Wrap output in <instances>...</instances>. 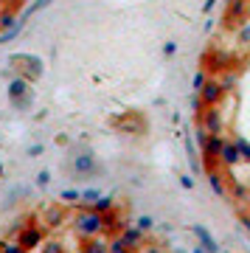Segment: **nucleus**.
Masks as SVG:
<instances>
[{
    "label": "nucleus",
    "instance_id": "39448f33",
    "mask_svg": "<svg viewBox=\"0 0 250 253\" xmlns=\"http://www.w3.org/2000/svg\"><path fill=\"white\" fill-rule=\"evenodd\" d=\"M6 93H9V101L14 104V101L31 96L34 90H31V82H28V79H23V76H14V79L9 82V90H6Z\"/></svg>",
    "mask_w": 250,
    "mask_h": 253
},
{
    "label": "nucleus",
    "instance_id": "6ab92c4d",
    "mask_svg": "<svg viewBox=\"0 0 250 253\" xmlns=\"http://www.w3.org/2000/svg\"><path fill=\"white\" fill-rule=\"evenodd\" d=\"M26 194H28L26 186H14V189L9 191V197H6V206H14V203H17V197H26Z\"/></svg>",
    "mask_w": 250,
    "mask_h": 253
},
{
    "label": "nucleus",
    "instance_id": "423d86ee",
    "mask_svg": "<svg viewBox=\"0 0 250 253\" xmlns=\"http://www.w3.org/2000/svg\"><path fill=\"white\" fill-rule=\"evenodd\" d=\"M42 219L48 228H62L65 225V206H48L42 211Z\"/></svg>",
    "mask_w": 250,
    "mask_h": 253
},
{
    "label": "nucleus",
    "instance_id": "20e7f679",
    "mask_svg": "<svg viewBox=\"0 0 250 253\" xmlns=\"http://www.w3.org/2000/svg\"><path fill=\"white\" fill-rule=\"evenodd\" d=\"M96 169H98V163H96V155L93 152H82V155L73 158V174H76L79 180L82 177H90Z\"/></svg>",
    "mask_w": 250,
    "mask_h": 253
},
{
    "label": "nucleus",
    "instance_id": "f03ea898",
    "mask_svg": "<svg viewBox=\"0 0 250 253\" xmlns=\"http://www.w3.org/2000/svg\"><path fill=\"white\" fill-rule=\"evenodd\" d=\"M9 62L14 65V68H20V76L28 79V82H34L37 76L42 73V59L34 56V54H14Z\"/></svg>",
    "mask_w": 250,
    "mask_h": 253
},
{
    "label": "nucleus",
    "instance_id": "aec40b11",
    "mask_svg": "<svg viewBox=\"0 0 250 253\" xmlns=\"http://www.w3.org/2000/svg\"><path fill=\"white\" fill-rule=\"evenodd\" d=\"M0 253H26V251L17 245V239H3V245H0Z\"/></svg>",
    "mask_w": 250,
    "mask_h": 253
},
{
    "label": "nucleus",
    "instance_id": "473e14b6",
    "mask_svg": "<svg viewBox=\"0 0 250 253\" xmlns=\"http://www.w3.org/2000/svg\"><path fill=\"white\" fill-rule=\"evenodd\" d=\"M191 253H206V251H203V248H197V251H191Z\"/></svg>",
    "mask_w": 250,
    "mask_h": 253
},
{
    "label": "nucleus",
    "instance_id": "72a5a7b5",
    "mask_svg": "<svg viewBox=\"0 0 250 253\" xmlns=\"http://www.w3.org/2000/svg\"><path fill=\"white\" fill-rule=\"evenodd\" d=\"M0 177H3V163H0Z\"/></svg>",
    "mask_w": 250,
    "mask_h": 253
},
{
    "label": "nucleus",
    "instance_id": "393cba45",
    "mask_svg": "<svg viewBox=\"0 0 250 253\" xmlns=\"http://www.w3.org/2000/svg\"><path fill=\"white\" fill-rule=\"evenodd\" d=\"M48 183H51V172H48V169H42V172H37V186H40V189H45Z\"/></svg>",
    "mask_w": 250,
    "mask_h": 253
},
{
    "label": "nucleus",
    "instance_id": "7ed1b4c3",
    "mask_svg": "<svg viewBox=\"0 0 250 253\" xmlns=\"http://www.w3.org/2000/svg\"><path fill=\"white\" fill-rule=\"evenodd\" d=\"M14 239H17V245L28 253V251H37V248L45 242V231L40 225H23Z\"/></svg>",
    "mask_w": 250,
    "mask_h": 253
},
{
    "label": "nucleus",
    "instance_id": "bb28decb",
    "mask_svg": "<svg viewBox=\"0 0 250 253\" xmlns=\"http://www.w3.org/2000/svg\"><path fill=\"white\" fill-rule=\"evenodd\" d=\"M31 101H34V93H31V96H26V99L14 101V104H11V107H14V110H28V107H31Z\"/></svg>",
    "mask_w": 250,
    "mask_h": 253
},
{
    "label": "nucleus",
    "instance_id": "1a4fd4ad",
    "mask_svg": "<svg viewBox=\"0 0 250 253\" xmlns=\"http://www.w3.org/2000/svg\"><path fill=\"white\" fill-rule=\"evenodd\" d=\"M203 101H208V104H216L219 101V96H222V84L219 82H206V87H203Z\"/></svg>",
    "mask_w": 250,
    "mask_h": 253
},
{
    "label": "nucleus",
    "instance_id": "dca6fc26",
    "mask_svg": "<svg viewBox=\"0 0 250 253\" xmlns=\"http://www.w3.org/2000/svg\"><path fill=\"white\" fill-rule=\"evenodd\" d=\"M40 253H65V245L59 242V239H45V242L40 245Z\"/></svg>",
    "mask_w": 250,
    "mask_h": 253
},
{
    "label": "nucleus",
    "instance_id": "f8f14e48",
    "mask_svg": "<svg viewBox=\"0 0 250 253\" xmlns=\"http://www.w3.org/2000/svg\"><path fill=\"white\" fill-rule=\"evenodd\" d=\"M113 208H116V200H113V194H101V197L96 200V206H93V211H98V214L104 217V214H110Z\"/></svg>",
    "mask_w": 250,
    "mask_h": 253
},
{
    "label": "nucleus",
    "instance_id": "2eb2a0df",
    "mask_svg": "<svg viewBox=\"0 0 250 253\" xmlns=\"http://www.w3.org/2000/svg\"><path fill=\"white\" fill-rule=\"evenodd\" d=\"M79 203V191L76 189H62L59 191V206H76Z\"/></svg>",
    "mask_w": 250,
    "mask_h": 253
},
{
    "label": "nucleus",
    "instance_id": "5701e85b",
    "mask_svg": "<svg viewBox=\"0 0 250 253\" xmlns=\"http://www.w3.org/2000/svg\"><path fill=\"white\" fill-rule=\"evenodd\" d=\"M233 144H236V152H239V158H242V161H250V144H248V141H242V138H236Z\"/></svg>",
    "mask_w": 250,
    "mask_h": 253
},
{
    "label": "nucleus",
    "instance_id": "a878e982",
    "mask_svg": "<svg viewBox=\"0 0 250 253\" xmlns=\"http://www.w3.org/2000/svg\"><path fill=\"white\" fill-rule=\"evenodd\" d=\"M42 152H45V144H31V146L26 149V155H28V158H40Z\"/></svg>",
    "mask_w": 250,
    "mask_h": 253
},
{
    "label": "nucleus",
    "instance_id": "f257e3e1",
    "mask_svg": "<svg viewBox=\"0 0 250 253\" xmlns=\"http://www.w3.org/2000/svg\"><path fill=\"white\" fill-rule=\"evenodd\" d=\"M73 231L79 236L82 242H87V239H98V236L104 234V217L93 211V208H79V214L73 217Z\"/></svg>",
    "mask_w": 250,
    "mask_h": 253
},
{
    "label": "nucleus",
    "instance_id": "6e6552de",
    "mask_svg": "<svg viewBox=\"0 0 250 253\" xmlns=\"http://www.w3.org/2000/svg\"><path fill=\"white\" fill-rule=\"evenodd\" d=\"M118 236L124 239V245L129 248V251H138V248H141V242H143V234H141V231H138L135 225H126Z\"/></svg>",
    "mask_w": 250,
    "mask_h": 253
},
{
    "label": "nucleus",
    "instance_id": "7c9ffc66",
    "mask_svg": "<svg viewBox=\"0 0 250 253\" xmlns=\"http://www.w3.org/2000/svg\"><path fill=\"white\" fill-rule=\"evenodd\" d=\"M174 51H177V45H174V42H166V45H163V54H174Z\"/></svg>",
    "mask_w": 250,
    "mask_h": 253
},
{
    "label": "nucleus",
    "instance_id": "412c9836",
    "mask_svg": "<svg viewBox=\"0 0 250 253\" xmlns=\"http://www.w3.org/2000/svg\"><path fill=\"white\" fill-rule=\"evenodd\" d=\"M206 124H208V129H211V135L219 132V116H216V110H211V113L206 116Z\"/></svg>",
    "mask_w": 250,
    "mask_h": 253
},
{
    "label": "nucleus",
    "instance_id": "c756f323",
    "mask_svg": "<svg viewBox=\"0 0 250 253\" xmlns=\"http://www.w3.org/2000/svg\"><path fill=\"white\" fill-rule=\"evenodd\" d=\"M180 186H183V189H191V186H194V180H191L188 174H183V177H180Z\"/></svg>",
    "mask_w": 250,
    "mask_h": 253
},
{
    "label": "nucleus",
    "instance_id": "f704fd0d",
    "mask_svg": "<svg viewBox=\"0 0 250 253\" xmlns=\"http://www.w3.org/2000/svg\"><path fill=\"white\" fill-rule=\"evenodd\" d=\"M0 245H3V239H0Z\"/></svg>",
    "mask_w": 250,
    "mask_h": 253
},
{
    "label": "nucleus",
    "instance_id": "4be33fe9",
    "mask_svg": "<svg viewBox=\"0 0 250 253\" xmlns=\"http://www.w3.org/2000/svg\"><path fill=\"white\" fill-rule=\"evenodd\" d=\"M135 228H138L141 234H143V231H152V228H155V219L143 214V217H138V219H135Z\"/></svg>",
    "mask_w": 250,
    "mask_h": 253
},
{
    "label": "nucleus",
    "instance_id": "cd10ccee",
    "mask_svg": "<svg viewBox=\"0 0 250 253\" xmlns=\"http://www.w3.org/2000/svg\"><path fill=\"white\" fill-rule=\"evenodd\" d=\"M208 180H211V186H214V191H216V194H225L222 180H219V174H216V172H211V177H208Z\"/></svg>",
    "mask_w": 250,
    "mask_h": 253
},
{
    "label": "nucleus",
    "instance_id": "c85d7f7f",
    "mask_svg": "<svg viewBox=\"0 0 250 253\" xmlns=\"http://www.w3.org/2000/svg\"><path fill=\"white\" fill-rule=\"evenodd\" d=\"M206 73H203V71H200V73H197V76H194V90L197 93H200V90H203V87H206Z\"/></svg>",
    "mask_w": 250,
    "mask_h": 253
},
{
    "label": "nucleus",
    "instance_id": "4468645a",
    "mask_svg": "<svg viewBox=\"0 0 250 253\" xmlns=\"http://www.w3.org/2000/svg\"><path fill=\"white\" fill-rule=\"evenodd\" d=\"M219 158H222V163H236L239 161V152H236V144H222V149H219Z\"/></svg>",
    "mask_w": 250,
    "mask_h": 253
},
{
    "label": "nucleus",
    "instance_id": "2f4dec72",
    "mask_svg": "<svg viewBox=\"0 0 250 253\" xmlns=\"http://www.w3.org/2000/svg\"><path fill=\"white\" fill-rule=\"evenodd\" d=\"M211 6H214V0H206V6H203V9L208 11V9H211Z\"/></svg>",
    "mask_w": 250,
    "mask_h": 253
},
{
    "label": "nucleus",
    "instance_id": "b1692460",
    "mask_svg": "<svg viewBox=\"0 0 250 253\" xmlns=\"http://www.w3.org/2000/svg\"><path fill=\"white\" fill-rule=\"evenodd\" d=\"M11 26H17V17H14L11 11H6V14H0V28H3V31H9Z\"/></svg>",
    "mask_w": 250,
    "mask_h": 253
},
{
    "label": "nucleus",
    "instance_id": "9d476101",
    "mask_svg": "<svg viewBox=\"0 0 250 253\" xmlns=\"http://www.w3.org/2000/svg\"><path fill=\"white\" fill-rule=\"evenodd\" d=\"M98 197H101V191H98V189H84V191H79V208H93Z\"/></svg>",
    "mask_w": 250,
    "mask_h": 253
},
{
    "label": "nucleus",
    "instance_id": "9b49d317",
    "mask_svg": "<svg viewBox=\"0 0 250 253\" xmlns=\"http://www.w3.org/2000/svg\"><path fill=\"white\" fill-rule=\"evenodd\" d=\"M51 3H54V0H34V3H31V6H28L26 11H23V14H20V23H28V17H34L37 11H42L45 6H51Z\"/></svg>",
    "mask_w": 250,
    "mask_h": 253
},
{
    "label": "nucleus",
    "instance_id": "a211bd4d",
    "mask_svg": "<svg viewBox=\"0 0 250 253\" xmlns=\"http://www.w3.org/2000/svg\"><path fill=\"white\" fill-rule=\"evenodd\" d=\"M23 28H26V23H20V20H17V26H11L9 31H0V45H3V42H11V40H14Z\"/></svg>",
    "mask_w": 250,
    "mask_h": 253
},
{
    "label": "nucleus",
    "instance_id": "0eeeda50",
    "mask_svg": "<svg viewBox=\"0 0 250 253\" xmlns=\"http://www.w3.org/2000/svg\"><path fill=\"white\" fill-rule=\"evenodd\" d=\"M191 231H194V236L200 239V248H203L206 253H216V251H219V245L214 242V236L208 234L203 225H191Z\"/></svg>",
    "mask_w": 250,
    "mask_h": 253
},
{
    "label": "nucleus",
    "instance_id": "f3484780",
    "mask_svg": "<svg viewBox=\"0 0 250 253\" xmlns=\"http://www.w3.org/2000/svg\"><path fill=\"white\" fill-rule=\"evenodd\" d=\"M107 253H132V251L124 245L121 236H113V239H107Z\"/></svg>",
    "mask_w": 250,
    "mask_h": 253
},
{
    "label": "nucleus",
    "instance_id": "ddd939ff",
    "mask_svg": "<svg viewBox=\"0 0 250 253\" xmlns=\"http://www.w3.org/2000/svg\"><path fill=\"white\" fill-rule=\"evenodd\" d=\"M82 253H107V239H87V242L82 245Z\"/></svg>",
    "mask_w": 250,
    "mask_h": 253
}]
</instances>
